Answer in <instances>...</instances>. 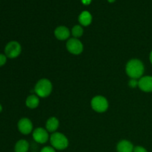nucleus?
I'll return each mask as SVG.
<instances>
[{
  "label": "nucleus",
  "mask_w": 152,
  "mask_h": 152,
  "mask_svg": "<svg viewBox=\"0 0 152 152\" xmlns=\"http://www.w3.org/2000/svg\"><path fill=\"white\" fill-rule=\"evenodd\" d=\"M145 71L143 63L138 59H133L129 61L126 67V74L131 79H140Z\"/></svg>",
  "instance_id": "obj_1"
},
{
  "label": "nucleus",
  "mask_w": 152,
  "mask_h": 152,
  "mask_svg": "<svg viewBox=\"0 0 152 152\" xmlns=\"http://www.w3.org/2000/svg\"><path fill=\"white\" fill-rule=\"evenodd\" d=\"M36 94L40 97H47L52 91V84L50 80L47 79H42L39 80L34 88Z\"/></svg>",
  "instance_id": "obj_2"
},
{
  "label": "nucleus",
  "mask_w": 152,
  "mask_h": 152,
  "mask_svg": "<svg viewBox=\"0 0 152 152\" xmlns=\"http://www.w3.org/2000/svg\"><path fill=\"white\" fill-rule=\"evenodd\" d=\"M50 141L52 147L57 150L65 149L69 144L66 136L59 132H54L52 134L50 135Z\"/></svg>",
  "instance_id": "obj_3"
},
{
  "label": "nucleus",
  "mask_w": 152,
  "mask_h": 152,
  "mask_svg": "<svg viewBox=\"0 0 152 152\" xmlns=\"http://www.w3.org/2000/svg\"><path fill=\"white\" fill-rule=\"evenodd\" d=\"M92 108L98 113H103L108 108V102L105 97L102 96H96L91 99V102Z\"/></svg>",
  "instance_id": "obj_4"
},
{
  "label": "nucleus",
  "mask_w": 152,
  "mask_h": 152,
  "mask_svg": "<svg viewBox=\"0 0 152 152\" xmlns=\"http://www.w3.org/2000/svg\"><path fill=\"white\" fill-rule=\"evenodd\" d=\"M22 51L21 45L16 41H11L6 45L4 48V53L6 56L10 59H14L17 57Z\"/></svg>",
  "instance_id": "obj_5"
},
{
  "label": "nucleus",
  "mask_w": 152,
  "mask_h": 152,
  "mask_svg": "<svg viewBox=\"0 0 152 152\" xmlns=\"http://www.w3.org/2000/svg\"><path fill=\"white\" fill-rule=\"evenodd\" d=\"M66 48L68 51L74 55H79L83 52V45L78 39L71 38L66 43Z\"/></svg>",
  "instance_id": "obj_6"
},
{
  "label": "nucleus",
  "mask_w": 152,
  "mask_h": 152,
  "mask_svg": "<svg viewBox=\"0 0 152 152\" xmlns=\"http://www.w3.org/2000/svg\"><path fill=\"white\" fill-rule=\"evenodd\" d=\"M33 138L35 142L44 144L48 140L49 135L46 129L42 128H37L33 132Z\"/></svg>",
  "instance_id": "obj_7"
},
{
  "label": "nucleus",
  "mask_w": 152,
  "mask_h": 152,
  "mask_svg": "<svg viewBox=\"0 0 152 152\" xmlns=\"http://www.w3.org/2000/svg\"><path fill=\"white\" fill-rule=\"evenodd\" d=\"M18 129L23 134H28L33 130V124L28 118L24 117L18 122Z\"/></svg>",
  "instance_id": "obj_8"
},
{
  "label": "nucleus",
  "mask_w": 152,
  "mask_h": 152,
  "mask_svg": "<svg viewBox=\"0 0 152 152\" xmlns=\"http://www.w3.org/2000/svg\"><path fill=\"white\" fill-rule=\"evenodd\" d=\"M138 87L144 92H152V76L141 77L138 80Z\"/></svg>",
  "instance_id": "obj_9"
},
{
  "label": "nucleus",
  "mask_w": 152,
  "mask_h": 152,
  "mask_svg": "<svg viewBox=\"0 0 152 152\" xmlns=\"http://www.w3.org/2000/svg\"><path fill=\"white\" fill-rule=\"evenodd\" d=\"M54 35L59 40H65L69 38L70 31L67 27L59 26L55 29Z\"/></svg>",
  "instance_id": "obj_10"
},
{
  "label": "nucleus",
  "mask_w": 152,
  "mask_h": 152,
  "mask_svg": "<svg viewBox=\"0 0 152 152\" xmlns=\"http://www.w3.org/2000/svg\"><path fill=\"white\" fill-rule=\"evenodd\" d=\"M133 144L129 140H123L119 142L117 145V152H133L134 151Z\"/></svg>",
  "instance_id": "obj_11"
},
{
  "label": "nucleus",
  "mask_w": 152,
  "mask_h": 152,
  "mask_svg": "<svg viewBox=\"0 0 152 152\" xmlns=\"http://www.w3.org/2000/svg\"><path fill=\"white\" fill-rule=\"evenodd\" d=\"M59 126V122L55 117H50L46 122V130L49 132H55Z\"/></svg>",
  "instance_id": "obj_12"
},
{
  "label": "nucleus",
  "mask_w": 152,
  "mask_h": 152,
  "mask_svg": "<svg viewBox=\"0 0 152 152\" xmlns=\"http://www.w3.org/2000/svg\"><path fill=\"white\" fill-rule=\"evenodd\" d=\"M92 16L88 11H83L79 16V22L83 26H88L91 23Z\"/></svg>",
  "instance_id": "obj_13"
},
{
  "label": "nucleus",
  "mask_w": 152,
  "mask_h": 152,
  "mask_svg": "<svg viewBox=\"0 0 152 152\" xmlns=\"http://www.w3.org/2000/svg\"><path fill=\"white\" fill-rule=\"evenodd\" d=\"M25 103L29 108H31V109L36 108L39 104V99L38 96L35 94L30 95L27 97Z\"/></svg>",
  "instance_id": "obj_14"
},
{
  "label": "nucleus",
  "mask_w": 152,
  "mask_h": 152,
  "mask_svg": "<svg viewBox=\"0 0 152 152\" xmlns=\"http://www.w3.org/2000/svg\"><path fill=\"white\" fill-rule=\"evenodd\" d=\"M29 149V143L25 140H20L16 143L14 147L15 152H28Z\"/></svg>",
  "instance_id": "obj_15"
},
{
  "label": "nucleus",
  "mask_w": 152,
  "mask_h": 152,
  "mask_svg": "<svg viewBox=\"0 0 152 152\" xmlns=\"http://www.w3.org/2000/svg\"><path fill=\"white\" fill-rule=\"evenodd\" d=\"M71 33H72V35L74 38L78 39L79 37H81L82 36H83V28H82V26H80V25H75V26H74V28H72Z\"/></svg>",
  "instance_id": "obj_16"
},
{
  "label": "nucleus",
  "mask_w": 152,
  "mask_h": 152,
  "mask_svg": "<svg viewBox=\"0 0 152 152\" xmlns=\"http://www.w3.org/2000/svg\"><path fill=\"white\" fill-rule=\"evenodd\" d=\"M7 56L5 54H2V53H0V67L3 66L4 64L7 62Z\"/></svg>",
  "instance_id": "obj_17"
},
{
  "label": "nucleus",
  "mask_w": 152,
  "mask_h": 152,
  "mask_svg": "<svg viewBox=\"0 0 152 152\" xmlns=\"http://www.w3.org/2000/svg\"><path fill=\"white\" fill-rule=\"evenodd\" d=\"M40 152H56L55 148L51 146H45L41 149Z\"/></svg>",
  "instance_id": "obj_18"
},
{
  "label": "nucleus",
  "mask_w": 152,
  "mask_h": 152,
  "mask_svg": "<svg viewBox=\"0 0 152 152\" xmlns=\"http://www.w3.org/2000/svg\"><path fill=\"white\" fill-rule=\"evenodd\" d=\"M129 86L132 88H135L137 87V86H138V81L137 80H136V79H131V80L129 81Z\"/></svg>",
  "instance_id": "obj_19"
},
{
  "label": "nucleus",
  "mask_w": 152,
  "mask_h": 152,
  "mask_svg": "<svg viewBox=\"0 0 152 152\" xmlns=\"http://www.w3.org/2000/svg\"><path fill=\"white\" fill-rule=\"evenodd\" d=\"M133 152H148V151H147L144 147L139 146V145H138V146L134 147Z\"/></svg>",
  "instance_id": "obj_20"
},
{
  "label": "nucleus",
  "mask_w": 152,
  "mask_h": 152,
  "mask_svg": "<svg viewBox=\"0 0 152 152\" xmlns=\"http://www.w3.org/2000/svg\"><path fill=\"white\" fill-rule=\"evenodd\" d=\"M91 1V0H82V2L84 4H89Z\"/></svg>",
  "instance_id": "obj_21"
},
{
  "label": "nucleus",
  "mask_w": 152,
  "mask_h": 152,
  "mask_svg": "<svg viewBox=\"0 0 152 152\" xmlns=\"http://www.w3.org/2000/svg\"><path fill=\"white\" fill-rule=\"evenodd\" d=\"M149 60H150V62H151V63L152 65V50L151 51V53H150V55H149Z\"/></svg>",
  "instance_id": "obj_22"
},
{
  "label": "nucleus",
  "mask_w": 152,
  "mask_h": 152,
  "mask_svg": "<svg viewBox=\"0 0 152 152\" xmlns=\"http://www.w3.org/2000/svg\"><path fill=\"white\" fill-rule=\"evenodd\" d=\"M1 111H2V106H1V105L0 104V112H1Z\"/></svg>",
  "instance_id": "obj_23"
},
{
  "label": "nucleus",
  "mask_w": 152,
  "mask_h": 152,
  "mask_svg": "<svg viewBox=\"0 0 152 152\" xmlns=\"http://www.w3.org/2000/svg\"><path fill=\"white\" fill-rule=\"evenodd\" d=\"M108 1H109V2H114V1H115V0H108Z\"/></svg>",
  "instance_id": "obj_24"
}]
</instances>
